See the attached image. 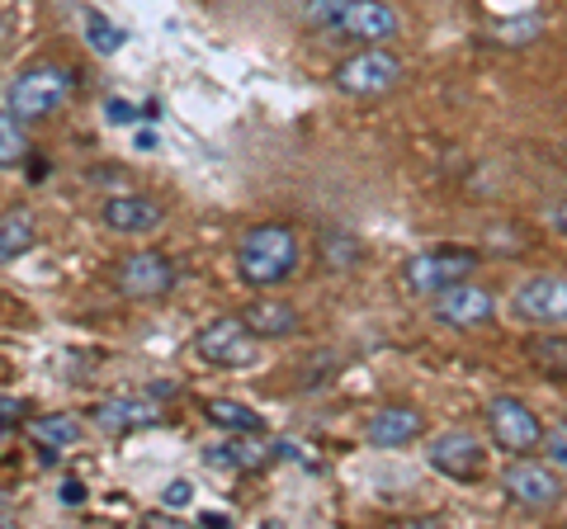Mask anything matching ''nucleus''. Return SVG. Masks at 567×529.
I'll return each instance as SVG.
<instances>
[{
	"instance_id": "nucleus-1",
	"label": "nucleus",
	"mask_w": 567,
	"mask_h": 529,
	"mask_svg": "<svg viewBox=\"0 0 567 529\" xmlns=\"http://www.w3.org/2000/svg\"><path fill=\"white\" fill-rule=\"evenodd\" d=\"M303 24L354 43H388L402 33L398 10H388L383 0H303Z\"/></svg>"
},
{
	"instance_id": "nucleus-2",
	"label": "nucleus",
	"mask_w": 567,
	"mask_h": 529,
	"mask_svg": "<svg viewBox=\"0 0 567 529\" xmlns=\"http://www.w3.org/2000/svg\"><path fill=\"white\" fill-rule=\"evenodd\" d=\"M298 270V237L289 222H256L251 232L237 241V274L251 289L284 284Z\"/></svg>"
},
{
	"instance_id": "nucleus-3",
	"label": "nucleus",
	"mask_w": 567,
	"mask_h": 529,
	"mask_svg": "<svg viewBox=\"0 0 567 529\" xmlns=\"http://www.w3.org/2000/svg\"><path fill=\"white\" fill-rule=\"evenodd\" d=\"M71 85H76V76H71V66H58V62H39V66H29V72L10 85V95L6 104L20 118H48V114H58L66 95H71Z\"/></svg>"
},
{
	"instance_id": "nucleus-4",
	"label": "nucleus",
	"mask_w": 567,
	"mask_h": 529,
	"mask_svg": "<svg viewBox=\"0 0 567 529\" xmlns=\"http://www.w3.org/2000/svg\"><path fill=\"white\" fill-rule=\"evenodd\" d=\"M473 270H477V251H468V246H435V251H416L402 264V284L421 298H435L440 289L458 284V279H473Z\"/></svg>"
},
{
	"instance_id": "nucleus-5",
	"label": "nucleus",
	"mask_w": 567,
	"mask_h": 529,
	"mask_svg": "<svg viewBox=\"0 0 567 529\" xmlns=\"http://www.w3.org/2000/svg\"><path fill=\"white\" fill-rule=\"evenodd\" d=\"M194 355H199L204 364H218V369H246L260 355V336L246 326V317H218V322L199 326Z\"/></svg>"
},
{
	"instance_id": "nucleus-6",
	"label": "nucleus",
	"mask_w": 567,
	"mask_h": 529,
	"mask_svg": "<svg viewBox=\"0 0 567 529\" xmlns=\"http://www.w3.org/2000/svg\"><path fill=\"white\" fill-rule=\"evenodd\" d=\"M114 289L133 303H156L175 289V260L162 251H128L114 264Z\"/></svg>"
},
{
	"instance_id": "nucleus-7",
	"label": "nucleus",
	"mask_w": 567,
	"mask_h": 529,
	"mask_svg": "<svg viewBox=\"0 0 567 529\" xmlns=\"http://www.w3.org/2000/svg\"><path fill=\"white\" fill-rule=\"evenodd\" d=\"M331 81H336V91L354 95V100L388 95L402 81V62L393 58V52H383V48H364V52H354V58H346L341 66H336Z\"/></svg>"
},
{
	"instance_id": "nucleus-8",
	"label": "nucleus",
	"mask_w": 567,
	"mask_h": 529,
	"mask_svg": "<svg viewBox=\"0 0 567 529\" xmlns=\"http://www.w3.org/2000/svg\"><path fill=\"white\" fill-rule=\"evenodd\" d=\"M487 431H492V445L506 449L511 458L535 454V449L544 445L539 416L529 412L520 397H492V402H487Z\"/></svg>"
},
{
	"instance_id": "nucleus-9",
	"label": "nucleus",
	"mask_w": 567,
	"mask_h": 529,
	"mask_svg": "<svg viewBox=\"0 0 567 529\" xmlns=\"http://www.w3.org/2000/svg\"><path fill=\"white\" fill-rule=\"evenodd\" d=\"M502 487H506V497L516 506H525V510H554L563 501V478L548 464H539V458H529V454H520L516 464L506 468Z\"/></svg>"
},
{
	"instance_id": "nucleus-10",
	"label": "nucleus",
	"mask_w": 567,
	"mask_h": 529,
	"mask_svg": "<svg viewBox=\"0 0 567 529\" xmlns=\"http://www.w3.org/2000/svg\"><path fill=\"white\" fill-rule=\"evenodd\" d=\"M511 312L535 326L567 322V279L563 274H529L525 284L511 293Z\"/></svg>"
},
{
	"instance_id": "nucleus-11",
	"label": "nucleus",
	"mask_w": 567,
	"mask_h": 529,
	"mask_svg": "<svg viewBox=\"0 0 567 529\" xmlns=\"http://www.w3.org/2000/svg\"><path fill=\"white\" fill-rule=\"evenodd\" d=\"M425 464H431L435 473H445V478H454V483H473L477 473H483V464H487V449H483V439H477L473 431H445V435L431 439Z\"/></svg>"
},
{
	"instance_id": "nucleus-12",
	"label": "nucleus",
	"mask_w": 567,
	"mask_h": 529,
	"mask_svg": "<svg viewBox=\"0 0 567 529\" xmlns=\"http://www.w3.org/2000/svg\"><path fill=\"white\" fill-rule=\"evenodd\" d=\"M431 312H435L445 326H483V322H492L496 298H492L487 289H477L473 279H458V284L440 289V293L431 298Z\"/></svg>"
},
{
	"instance_id": "nucleus-13",
	"label": "nucleus",
	"mask_w": 567,
	"mask_h": 529,
	"mask_svg": "<svg viewBox=\"0 0 567 529\" xmlns=\"http://www.w3.org/2000/svg\"><path fill=\"white\" fill-rule=\"evenodd\" d=\"M100 222L118 237H152L166 222V208L147 194H114V199L100 204Z\"/></svg>"
},
{
	"instance_id": "nucleus-14",
	"label": "nucleus",
	"mask_w": 567,
	"mask_h": 529,
	"mask_svg": "<svg viewBox=\"0 0 567 529\" xmlns=\"http://www.w3.org/2000/svg\"><path fill=\"white\" fill-rule=\"evenodd\" d=\"M284 445H265L260 431H241L237 439H223V445H208L204 449V464L208 468H223V473H256L260 464H270Z\"/></svg>"
},
{
	"instance_id": "nucleus-15",
	"label": "nucleus",
	"mask_w": 567,
	"mask_h": 529,
	"mask_svg": "<svg viewBox=\"0 0 567 529\" xmlns=\"http://www.w3.org/2000/svg\"><path fill=\"white\" fill-rule=\"evenodd\" d=\"M162 421V407L147 397H133V393H123V397H104L95 402V426L104 435H133V431H147Z\"/></svg>"
},
{
	"instance_id": "nucleus-16",
	"label": "nucleus",
	"mask_w": 567,
	"mask_h": 529,
	"mask_svg": "<svg viewBox=\"0 0 567 529\" xmlns=\"http://www.w3.org/2000/svg\"><path fill=\"white\" fill-rule=\"evenodd\" d=\"M421 435H425V416L416 407H383L369 416V426H364V439L374 449H402Z\"/></svg>"
},
{
	"instance_id": "nucleus-17",
	"label": "nucleus",
	"mask_w": 567,
	"mask_h": 529,
	"mask_svg": "<svg viewBox=\"0 0 567 529\" xmlns=\"http://www.w3.org/2000/svg\"><path fill=\"white\" fill-rule=\"evenodd\" d=\"M241 317H246V326H251L260 341H284V336H293L298 331V312L284 303V298H256Z\"/></svg>"
},
{
	"instance_id": "nucleus-18",
	"label": "nucleus",
	"mask_w": 567,
	"mask_h": 529,
	"mask_svg": "<svg viewBox=\"0 0 567 529\" xmlns=\"http://www.w3.org/2000/svg\"><path fill=\"white\" fill-rule=\"evenodd\" d=\"M24 435H29L39 449H66V445H76V439H81V421L66 416V412L29 416V421H24Z\"/></svg>"
},
{
	"instance_id": "nucleus-19",
	"label": "nucleus",
	"mask_w": 567,
	"mask_h": 529,
	"mask_svg": "<svg viewBox=\"0 0 567 529\" xmlns=\"http://www.w3.org/2000/svg\"><path fill=\"white\" fill-rule=\"evenodd\" d=\"M204 421L208 426H218V431H233V435L260 431V412H251L237 397H204Z\"/></svg>"
},
{
	"instance_id": "nucleus-20",
	"label": "nucleus",
	"mask_w": 567,
	"mask_h": 529,
	"mask_svg": "<svg viewBox=\"0 0 567 529\" xmlns=\"http://www.w3.org/2000/svg\"><path fill=\"white\" fill-rule=\"evenodd\" d=\"M33 241H39L33 214L29 208H10L6 222H0V260H20L24 251H33Z\"/></svg>"
},
{
	"instance_id": "nucleus-21",
	"label": "nucleus",
	"mask_w": 567,
	"mask_h": 529,
	"mask_svg": "<svg viewBox=\"0 0 567 529\" xmlns=\"http://www.w3.org/2000/svg\"><path fill=\"white\" fill-rule=\"evenodd\" d=\"M525 360L539 369V374L567 378V336H529L525 341Z\"/></svg>"
},
{
	"instance_id": "nucleus-22",
	"label": "nucleus",
	"mask_w": 567,
	"mask_h": 529,
	"mask_svg": "<svg viewBox=\"0 0 567 529\" xmlns=\"http://www.w3.org/2000/svg\"><path fill=\"white\" fill-rule=\"evenodd\" d=\"M317 251L331 270H350V264H360V237H350L346 227H331V232L317 237Z\"/></svg>"
},
{
	"instance_id": "nucleus-23",
	"label": "nucleus",
	"mask_w": 567,
	"mask_h": 529,
	"mask_svg": "<svg viewBox=\"0 0 567 529\" xmlns=\"http://www.w3.org/2000/svg\"><path fill=\"white\" fill-rule=\"evenodd\" d=\"M81 20H85V43H91V48L100 52V58H114V52H118L123 43H128V33H123L114 20H104L100 10H85Z\"/></svg>"
},
{
	"instance_id": "nucleus-24",
	"label": "nucleus",
	"mask_w": 567,
	"mask_h": 529,
	"mask_svg": "<svg viewBox=\"0 0 567 529\" xmlns=\"http://www.w3.org/2000/svg\"><path fill=\"white\" fill-rule=\"evenodd\" d=\"M24 133H20V114L6 104V114H0V166H20L24 162Z\"/></svg>"
},
{
	"instance_id": "nucleus-25",
	"label": "nucleus",
	"mask_w": 567,
	"mask_h": 529,
	"mask_svg": "<svg viewBox=\"0 0 567 529\" xmlns=\"http://www.w3.org/2000/svg\"><path fill=\"white\" fill-rule=\"evenodd\" d=\"M539 29H544V20L539 14H520V20H506L502 24V43H535L539 39Z\"/></svg>"
},
{
	"instance_id": "nucleus-26",
	"label": "nucleus",
	"mask_w": 567,
	"mask_h": 529,
	"mask_svg": "<svg viewBox=\"0 0 567 529\" xmlns=\"http://www.w3.org/2000/svg\"><path fill=\"white\" fill-rule=\"evenodd\" d=\"M162 501H166V510H185V506L194 501V483H189V478H175V483L162 491Z\"/></svg>"
},
{
	"instance_id": "nucleus-27",
	"label": "nucleus",
	"mask_w": 567,
	"mask_h": 529,
	"mask_svg": "<svg viewBox=\"0 0 567 529\" xmlns=\"http://www.w3.org/2000/svg\"><path fill=\"white\" fill-rule=\"evenodd\" d=\"M544 449H548V458H554V464H563V468H567V426L548 431V435H544Z\"/></svg>"
},
{
	"instance_id": "nucleus-28",
	"label": "nucleus",
	"mask_w": 567,
	"mask_h": 529,
	"mask_svg": "<svg viewBox=\"0 0 567 529\" xmlns=\"http://www.w3.org/2000/svg\"><path fill=\"white\" fill-rule=\"evenodd\" d=\"M104 114H110V123H133L137 118V110L128 100H110V104H104Z\"/></svg>"
},
{
	"instance_id": "nucleus-29",
	"label": "nucleus",
	"mask_w": 567,
	"mask_h": 529,
	"mask_svg": "<svg viewBox=\"0 0 567 529\" xmlns=\"http://www.w3.org/2000/svg\"><path fill=\"white\" fill-rule=\"evenodd\" d=\"M14 421H20V402H14V393L0 397V426L14 431Z\"/></svg>"
},
{
	"instance_id": "nucleus-30",
	"label": "nucleus",
	"mask_w": 567,
	"mask_h": 529,
	"mask_svg": "<svg viewBox=\"0 0 567 529\" xmlns=\"http://www.w3.org/2000/svg\"><path fill=\"white\" fill-rule=\"evenodd\" d=\"M62 501H66V506H81V501H85V487H81L76 478H66V483H62Z\"/></svg>"
},
{
	"instance_id": "nucleus-31",
	"label": "nucleus",
	"mask_w": 567,
	"mask_h": 529,
	"mask_svg": "<svg viewBox=\"0 0 567 529\" xmlns=\"http://www.w3.org/2000/svg\"><path fill=\"white\" fill-rule=\"evenodd\" d=\"M548 222H554V232H563V237H567V204H558L554 214H548Z\"/></svg>"
},
{
	"instance_id": "nucleus-32",
	"label": "nucleus",
	"mask_w": 567,
	"mask_h": 529,
	"mask_svg": "<svg viewBox=\"0 0 567 529\" xmlns=\"http://www.w3.org/2000/svg\"><path fill=\"white\" fill-rule=\"evenodd\" d=\"M133 143H137V152H156V133H152V128H142Z\"/></svg>"
},
{
	"instance_id": "nucleus-33",
	"label": "nucleus",
	"mask_w": 567,
	"mask_h": 529,
	"mask_svg": "<svg viewBox=\"0 0 567 529\" xmlns=\"http://www.w3.org/2000/svg\"><path fill=\"white\" fill-rule=\"evenodd\" d=\"M204 525H213V529H227V525H233V520H227V516H223V510H213V516H204Z\"/></svg>"
},
{
	"instance_id": "nucleus-34",
	"label": "nucleus",
	"mask_w": 567,
	"mask_h": 529,
	"mask_svg": "<svg viewBox=\"0 0 567 529\" xmlns=\"http://www.w3.org/2000/svg\"><path fill=\"white\" fill-rule=\"evenodd\" d=\"M563 426H567V416H563Z\"/></svg>"
}]
</instances>
